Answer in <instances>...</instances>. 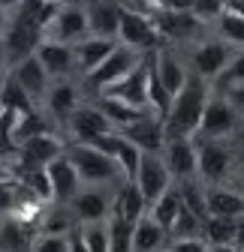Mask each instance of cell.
I'll return each mask as SVG.
<instances>
[{
	"label": "cell",
	"mask_w": 244,
	"mask_h": 252,
	"mask_svg": "<svg viewBox=\"0 0 244 252\" xmlns=\"http://www.w3.org/2000/svg\"><path fill=\"white\" fill-rule=\"evenodd\" d=\"M118 39L124 45H130V48H136L139 54H154V51H160L166 45L154 15L148 9L130 6V3L121 6V33H118Z\"/></svg>",
	"instance_id": "obj_5"
},
{
	"label": "cell",
	"mask_w": 244,
	"mask_h": 252,
	"mask_svg": "<svg viewBox=\"0 0 244 252\" xmlns=\"http://www.w3.org/2000/svg\"><path fill=\"white\" fill-rule=\"evenodd\" d=\"M235 183H238V189H241V192H244V168L238 171V177H235Z\"/></svg>",
	"instance_id": "obj_44"
},
{
	"label": "cell",
	"mask_w": 244,
	"mask_h": 252,
	"mask_svg": "<svg viewBox=\"0 0 244 252\" xmlns=\"http://www.w3.org/2000/svg\"><path fill=\"white\" fill-rule=\"evenodd\" d=\"M139 3H145L148 9H154V6H166L169 0H139Z\"/></svg>",
	"instance_id": "obj_43"
},
{
	"label": "cell",
	"mask_w": 244,
	"mask_h": 252,
	"mask_svg": "<svg viewBox=\"0 0 244 252\" xmlns=\"http://www.w3.org/2000/svg\"><path fill=\"white\" fill-rule=\"evenodd\" d=\"M76 225H79V219H76L73 207L51 201L48 210H45V216H42V222H40V231H45V234H70Z\"/></svg>",
	"instance_id": "obj_30"
},
{
	"label": "cell",
	"mask_w": 244,
	"mask_h": 252,
	"mask_svg": "<svg viewBox=\"0 0 244 252\" xmlns=\"http://www.w3.org/2000/svg\"><path fill=\"white\" fill-rule=\"evenodd\" d=\"M81 87H84L81 78H57V81H51L45 99H42V111L48 114L51 123L60 126V129H64L67 120L79 111V105L87 99Z\"/></svg>",
	"instance_id": "obj_10"
},
{
	"label": "cell",
	"mask_w": 244,
	"mask_h": 252,
	"mask_svg": "<svg viewBox=\"0 0 244 252\" xmlns=\"http://www.w3.org/2000/svg\"><path fill=\"white\" fill-rule=\"evenodd\" d=\"M34 231L21 225L12 216H0V252H30L34 246Z\"/></svg>",
	"instance_id": "obj_26"
},
{
	"label": "cell",
	"mask_w": 244,
	"mask_h": 252,
	"mask_svg": "<svg viewBox=\"0 0 244 252\" xmlns=\"http://www.w3.org/2000/svg\"><path fill=\"white\" fill-rule=\"evenodd\" d=\"M208 252H241L235 243H208Z\"/></svg>",
	"instance_id": "obj_41"
},
{
	"label": "cell",
	"mask_w": 244,
	"mask_h": 252,
	"mask_svg": "<svg viewBox=\"0 0 244 252\" xmlns=\"http://www.w3.org/2000/svg\"><path fill=\"white\" fill-rule=\"evenodd\" d=\"M3 72H12V78L34 96L37 102H40V108H42V99H45V93H48V87H51V75H48V69L42 66V60L34 54V57H27V60H21L18 66H12V69H3Z\"/></svg>",
	"instance_id": "obj_22"
},
{
	"label": "cell",
	"mask_w": 244,
	"mask_h": 252,
	"mask_svg": "<svg viewBox=\"0 0 244 252\" xmlns=\"http://www.w3.org/2000/svg\"><path fill=\"white\" fill-rule=\"evenodd\" d=\"M163 159H166L175 183L199 177V144H196V138H169L163 147Z\"/></svg>",
	"instance_id": "obj_14"
},
{
	"label": "cell",
	"mask_w": 244,
	"mask_h": 252,
	"mask_svg": "<svg viewBox=\"0 0 244 252\" xmlns=\"http://www.w3.org/2000/svg\"><path fill=\"white\" fill-rule=\"evenodd\" d=\"M24 0H0V12H3V18H12L18 9H21Z\"/></svg>",
	"instance_id": "obj_40"
},
{
	"label": "cell",
	"mask_w": 244,
	"mask_h": 252,
	"mask_svg": "<svg viewBox=\"0 0 244 252\" xmlns=\"http://www.w3.org/2000/svg\"><path fill=\"white\" fill-rule=\"evenodd\" d=\"M45 39H54V42H81L84 36H90V27H87V9L79 0H64V6L57 9V15L51 18V24L42 30Z\"/></svg>",
	"instance_id": "obj_11"
},
{
	"label": "cell",
	"mask_w": 244,
	"mask_h": 252,
	"mask_svg": "<svg viewBox=\"0 0 244 252\" xmlns=\"http://www.w3.org/2000/svg\"><path fill=\"white\" fill-rule=\"evenodd\" d=\"M37 57L42 60V66L48 69L51 81H57V78H79L76 45H70V42H54V39H42L40 48H37Z\"/></svg>",
	"instance_id": "obj_19"
},
{
	"label": "cell",
	"mask_w": 244,
	"mask_h": 252,
	"mask_svg": "<svg viewBox=\"0 0 244 252\" xmlns=\"http://www.w3.org/2000/svg\"><path fill=\"white\" fill-rule=\"evenodd\" d=\"M211 30H214L220 39H226L232 48H244V12L232 9V6H229V0H226L223 15L214 21V27H211Z\"/></svg>",
	"instance_id": "obj_29"
},
{
	"label": "cell",
	"mask_w": 244,
	"mask_h": 252,
	"mask_svg": "<svg viewBox=\"0 0 244 252\" xmlns=\"http://www.w3.org/2000/svg\"><path fill=\"white\" fill-rule=\"evenodd\" d=\"M109 132H118V129L109 120V114L97 105V99H84L79 105V111L67 120V126L60 129V135L67 141H84V144H90L100 135H109Z\"/></svg>",
	"instance_id": "obj_9"
},
{
	"label": "cell",
	"mask_w": 244,
	"mask_h": 252,
	"mask_svg": "<svg viewBox=\"0 0 244 252\" xmlns=\"http://www.w3.org/2000/svg\"><path fill=\"white\" fill-rule=\"evenodd\" d=\"M241 126H244V111L226 93L214 90L208 99V108H205V117L199 123L196 138H235Z\"/></svg>",
	"instance_id": "obj_7"
},
{
	"label": "cell",
	"mask_w": 244,
	"mask_h": 252,
	"mask_svg": "<svg viewBox=\"0 0 244 252\" xmlns=\"http://www.w3.org/2000/svg\"><path fill=\"white\" fill-rule=\"evenodd\" d=\"M148 84H151V54L139 63V66L127 75V78H121L118 84L106 87L103 93H109V96H118V99H124L136 108H151L148 105ZM100 96V93H97Z\"/></svg>",
	"instance_id": "obj_18"
},
{
	"label": "cell",
	"mask_w": 244,
	"mask_h": 252,
	"mask_svg": "<svg viewBox=\"0 0 244 252\" xmlns=\"http://www.w3.org/2000/svg\"><path fill=\"white\" fill-rule=\"evenodd\" d=\"M81 231H84V240H87L90 252H112L109 222H90V225H81Z\"/></svg>",
	"instance_id": "obj_36"
},
{
	"label": "cell",
	"mask_w": 244,
	"mask_h": 252,
	"mask_svg": "<svg viewBox=\"0 0 244 252\" xmlns=\"http://www.w3.org/2000/svg\"><path fill=\"white\" fill-rule=\"evenodd\" d=\"M169 237L172 240H187V237H205V219L196 213V210H190L187 204L181 207V213L175 216V222H172V228H169Z\"/></svg>",
	"instance_id": "obj_31"
},
{
	"label": "cell",
	"mask_w": 244,
	"mask_h": 252,
	"mask_svg": "<svg viewBox=\"0 0 244 252\" xmlns=\"http://www.w3.org/2000/svg\"><path fill=\"white\" fill-rule=\"evenodd\" d=\"M90 99H97V105L109 114V120L115 123L118 132L127 129L130 123H136L139 117H145V114L151 111V108H136V105L124 102V99H118V96H109V93H100V96H90Z\"/></svg>",
	"instance_id": "obj_25"
},
{
	"label": "cell",
	"mask_w": 244,
	"mask_h": 252,
	"mask_svg": "<svg viewBox=\"0 0 244 252\" xmlns=\"http://www.w3.org/2000/svg\"><path fill=\"white\" fill-rule=\"evenodd\" d=\"M115 192L118 186H84L76 195V201L70 204L79 225H90V222H106L115 207Z\"/></svg>",
	"instance_id": "obj_12"
},
{
	"label": "cell",
	"mask_w": 244,
	"mask_h": 252,
	"mask_svg": "<svg viewBox=\"0 0 244 252\" xmlns=\"http://www.w3.org/2000/svg\"><path fill=\"white\" fill-rule=\"evenodd\" d=\"M0 108H12V111H21V114H37L42 111L40 102L30 96V93L12 78V72H3V90H0Z\"/></svg>",
	"instance_id": "obj_27"
},
{
	"label": "cell",
	"mask_w": 244,
	"mask_h": 252,
	"mask_svg": "<svg viewBox=\"0 0 244 252\" xmlns=\"http://www.w3.org/2000/svg\"><path fill=\"white\" fill-rule=\"evenodd\" d=\"M67 156L76 162L84 186H121V183H127L118 159L109 156V153H103V150H97L94 144L67 141Z\"/></svg>",
	"instance_id": "obj_3"
},
{
	"label": "cell",
	"mask_w": 244,
	"mask_h": 252,
	"mask_svg": "<svg viewBox=\"0 0 244 252\" xmlns=\"http://www.w3.org/2000/svg\"><path fill=\"white\" fill-rule=\"evenodd\" d=\"M115 159H118L121 171H124V180H127V183H136L139 168H142V159H145V150L136 147L130 138L121 135V147H118V156H115Z\"/></svg>",
	"instance_id": "obj_32"
},
{
	"label": "cell",
	"mask_w": 244,
	"mask_h": 252,
	"mask_svg": "<svg viewBox=\"0 0 244 252\" xmlns=\"http://www.w3.org/2000/svg\"><path fill=\"white\" fill-rule=\"evenodd\" d=\"M115 210L121 216H127L130 222H139V219L148 213V201L142 195V189L136 183H121L115 192Z\"/></svg>",
	"instance_id": "obj_28"
},
{
	"label": "cell",
	"mask_w": 244,
	"mask_h": 252,
	"mask_svg": "<svg viewBox=\"0 0 244 252\" xmlns=\"http://www.w3.org/2000/svg\"><path fill=\"white\" fill-rule=\"evenodd\" d=\"M235 246H238V249L244 252V216L238 219V237H235Z\"/></svg>",
	"instance_id": "obj_42"
},
{
	"label": "cell",
	"mask_w": 244,
	"mask_h": 252,
	"mask_svg": "<svg viewBox=\"0 0 244 252\" xmlns=\"http://www.w3.org/2000/svg\"><path fill=\"white\" fill-rule=\"evenodd\" d=\"M42 39L45 36H42V27H40L37 15H30L27 9H18L12 18H3V42H0L3 69H12L21 60L34 57Z\"/></svg>",
	"instance_id": "obj_2"
},
{
	"label": "cell",
	"mask_w": 244,
	"mask_h": 252,
	"mask_svg": "<svg viewBox=\"0 0 244 252\" xmlns=\"http://www.w3.org/2000/svg\"><path fill=\"white\" fill-rule=\"evenodd\" d=\"M30 252H70V234H45V231H40L34 237Z\"/></svg>",
	"instance_id": "obj_37"
},
{
	"label": "cell",
	"mask_w": 244,
	"mask_h": 252,
	"mask_svg": "<svg viewBox=\"0 0 244 252\" xmlns=\"http://www.w3.org/2000/svg\"><path fill=\"white\" fill-rule=\"evenodd\" d=\"M121 6H124V0H84L90 36L118 39V33H121Z\"/></svg>",
	"instance_id": "obj_20"
},
{
	"label": "cell",
	"mask_w": 244,
	"mask_h": 252,
	"mask_svg": "<svg viewBox=\"0 0 244 252\" xmlns=\"http://www.w3.org/2000/svg\"><path fill=\"white\" fill-rule=\"evenodd\" d=\"M208 198V216H226V219H241L244 216V192L229 183H217L205 189Z\"/></svg>",
	"instance_id": "obj_23"
},
{
	"label": "cell",
	"mask_w": 244,
	"mask_h": 252,
	"mask_svg": "<svg viewBox=\"0 0 244 252\" xmlns=\"http://www.w3.org/2000/svg\"><path fill=\"white\" fill-rule=\"evenodd\" d=\"M235 51H238V48H232L226 39H220V36L214 33V36H205V39L187 45L184 54H187V63H190L193 75H199V78H205V81L214 84V81L220 78V72L229 66V60H232Z\"/></svg>",
	"instance_id": "obj_6"
},
{
	"label": "cell",
	"mask_w": 244,
	"mask_h": 252,
	"mask_svg": "<svg viewBox=\"0 0 244 252\" xmlns=\"http://www.w3.org/2000/svg\"><path fill=\"white\" fill-rule=\"evenodd\" d=\"M64 150H67L64 135H57L54 129H42L37 135L18 141V162H24V165H48Z\"/></svg>",
	"instance_id": "obj_15"
},
{
	"label": "cell",
	"mask_w": 244,
	"mask_h": 252,
	"mask_svg": "<svg viewBox=\"0 0 244 252\" xmlns=\"http://www.w3.org/2000/svg\"><path fill=\"white\" fill-rule=\"evenodd\" d=\"M121 135L130 138L136 147H142L145 153H163L166 147V120L154 111H148L145 117H139L136 123H130L127 129H121Z\"/></svg>",
	"instance_id": "obj_17"
},
{
	"label": "cell",
	"mask_w": 244,
	"mask_h": 252,
	"mask_svg": "<svg viewBox=\"0 0 244 252\" xmlns=\"http://www.w3.org/2000/svg\"><path fill=\"white\" fill-rule=\"evenodd\" d=\"M235 87H244V48H238L229 60V66L220 72V78L214 81V90L220 93H229Z\"/></svg>",
	"instance_id": "obj_35"
},
{
	"label": "cell",
	"mask_w": 244,
	"mask_h": 252,
	"mask_svg": "<svg viewBox=\"0 0 244 252\" xmlns=\"http://www.w3.org/2000/svg\"><path fill=\"white\" fill-rule=\"evenodd\" d=\"M121 39H106V36H84L81 42H76V66H79V78L84 81L87 75H94L103 60L118 48Z\"/></svg>",
	"instance_id": "obj_21"
},
{
	"label": "cell",
	"mask_w": 244,
	"mask_h": 252,
	"mask_svg": "<svg viewBox=\"0 0 244 252\" xmlns=\"http://www.w3.org/2000/svg\"><path fill=\"white\" fill-rule=\"evenodd\" d=\"M181 207H184V198H181V189H178V183H175L169 192H166L157 204H151L148 210L157 216V222H160V225L172 228V222H175V216L181 213Z\"/></svg>",
	"instance_id": "obj_33"
},
{
	"label": "cell",
	"mask_w": 244,
	"mask_h": 252,
	"mask_svg": "<svg viewBox=\"0 0 244 252\" xmlns=\"http://www.w3.org/2000/svg\"><path fill=\"white\" fill-rule=\"evenodd\" d=\"M199 144V180L205 186L229 183V177H238V153L232 138H196Z\"/></svg>",
	"instance_id": "obj_4"
},
{
	"label": "cell",
	"mask_w": 244,
	"mask_h": 252,
	"mask_svg": "<svg viewBox=\"0 0 244 252\" xmlns=\"http://www.w3.org/2000/svg\"><path fill=\"white\" fill-rule=\"evenodd\" d=\"M235 237H238V219H226V216L205 219V240L208 243H235Z\"/></svg>",
	"instance_id": "obj_34"
},
{
	"label": "cell",
	"mask_w": 244,
	"mask_h": 252,
	"mask_svg": "<svg viewBox=\"0 0 244 252\" xmlns=\"http://www.w3.org/2000/svg\"><path fill=\"white\" fill-rule=\"evenodd\" d=\"M136 186L142 189V195L151 204H157L169 189L175 186V177L163 159V153H145V159H142V168H139V177H136Z\"/></svg>",
	"instance_id": "obj_13"
},
{
	"label": "cell",
	"mask_w": 244,
	"mask_h": 252,
	"mask_svg": "<svg viewBox=\"0 0 244 252\" xmlns=\"http://www.w3.org/2000/svg\"><path fill=\"white\" fill-rule=\"evenodd\" d=\"M166 252H208L205 237H187V240H169Z\"/></svg>",
	"instance_id": "obj_38"
},
{
	"label": "cell",
	"mask_w": 244,
	"mask_h": 252,
	"mask_svg": "<svg viewBox=\"0 0 244 252\" xmlns=\"http://www.w3.org/2000/svg\"><path fill=\"white\" fill-rule=\"evenodd\" d=\"M48 177H51V189H54V204H73L76 195L84 189V180H81L76 162L67 156V150L54 162H48Z\"/></svg>",
	"instance_id": "obj_16"
},
{
	"label": "cell",
	"mask_w": 244,
	"mask_h": 252,
	"mask_svg": "<svg viewBox=\"0 0 244 252\" xmlns=\"http://www.w3.org/2000/svg\"><path fill=\"white\" fill-rule=\"evenodd\" d=\"M145 57H148V54H139L136 48L124 45V42H118V48L103 60V66H100L94 75H87L81 84H84V90H90V96H97V93H103L106 87L118 84L121 78H127Z\"/></svg>",
	"instance_id": "obj_8"
},
{
	"label": "cell",
	"mask_w": 244,
	"mask_h": 252,
	"mask_svg": "<svg viewBox=\"0 0 244 252\" xmlns=\"http://www.w3.org/2000/svg\"><path fill=\"white\" fill-rule=\"evenodd\" d=\"M211 93H214V84L199 75H190L187 87L175 96L172 111L166 117V138H196Z\"/></svg>",
	"instance_id": "obj_1"
},
{
	"label": "cell",
	"mask_w": 244,
	"mask_h": 252,
	"mask_svg": "<svg viewBox=\"0 0 244 252\" xmlns=\"http://www.w3.org/2000/svg\"><path fill=\"white\" fill-rule=\"evenodd\" d=\"M169 228L157 222L154 213H145L136 222V234H133V252H166L169 246Z\"/></svg>",
	"instance_id": "obj_24"
},
{
	"label": "cell",
	"mask_w": 244,
	"mask_h": 252,
	"mask_svg": "<svg viewBox=\"0 0 244 252\" xmlns=\"http://www.w3.org/2000/svg\"><path fill=\"white\" fill-rule=\"evenodd\" d=\"M70 252H90V249H87V240H84L81 225H76V228L70 231Z\"/></svg>",
	"instance_id": "obj_39"
}]
</instances>
